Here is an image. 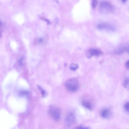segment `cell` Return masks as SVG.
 Here are the masks:
<instances>
[{
  "mask_svg": "<svg viewBox=\"0 0 129 129\" xmlns=\"http://www.w3.org/2000/svg\"><path fill=\"white\" fill-rule=\"evenodd\" d=\"M65 86L67 89L71 92L77 90L79 87V83L78 80L74 78L68 80L65 82Z\"/></svg>",
  "mask_w": 129,
  "mask_h": 129,
  "instance_id": "obj_1",
  "label": "cell"
},
{
  "mask_svg": "<svg viewBox=\"0 0 129 129\" xmlns=\"http://www.w3.org/2000/svg\"><path fill=\"white\" fill-rule=\"evenodd\" d=\"M100 10L103 13H111L113 12L114 8L113 5L107 1H103L101 2L100 5Z\"/></svg>",
  "mask_w": 129,
  "mask_h": 129,
  "instance_id": "obj_2",
  "label": "cell"
},
{
  "mask_svg": "<svg viewBox=\"0 0 129 129\" xmlns=\"http://www.w3.org/2000/svg\"><path fill=\"white\" fill-rule=\"evenodd\" d=\"M48 113L50 116L55 120H58L60 117V112L57 108L53 105H50L49 108Z\"/></svg>",
  "mask_w": 129,
  "mask_h": 129,
  "instance_id": "obj_3",
  "label": "cell"
},
{
  "mask_svg": "<svg viewBox=\"0 0 129 129\" xmlns=\"http://www.w3.org/2000/svg\"><path fill=\"white\" fill-rule=\"evenodd\" d=\"M75 120V116L73 113H68L66 115L64 121V126L67 127H70L74 123Z\"/></svg>",
  "mask_w": 129,
  "mask_h": 129,
  "instance_id": "obj_4",
  "label": "cell"
},
{
  "mask_svg": "<svg viewBox=\"0 0 129 129\" xmlns=\"http://www.w3.org/2000/svg\"><path fill=\"white\" fill-rule=\"evenodd\" d=\"M98 28L105 30L111 32H114L115 30V28L112 25L106 23H102L98 24L97 26Z\"/></svg>",
  "mask_w": 129,
  "mask_h": 129,
  "instance_id": "obj_5",
  "label": "cell"
},
{
  "mask_svg": "<svg viewBox=\"0 0 129 129\" xmlns=\"http://www.w3.org/2000/svg\"><path fill=\"white\" fill-rule=\"evenodd\" d=\"M88 57L90 58L92 56H99L102 54L103 53L101 50L95 49H88L86 53Z\"/></svg>",
  "mask_w": 129,
  "mask_h": 129,
  "instance_id": "obj_6",
  "label": "cell"
},
{
  "mask_svg": "<svg viewBox=\"0 0 129 129\" xmlns=\"http://www.w3.org/2000/svg\"><path fill=\"white\" fill-rule=\"evenodd\" d=\"M101 116L105 118H108L111 117L112 113L111 111L108 109H104L102 110L101 112Z\"/></svg>",
  "mask_w": 129,
  "mask_h": 129,
  "instance_id": "obj_7",
  "label": "cell"
},
{
  "mask_svg": "<svg viewBox=\"0 0 129 129\" xmlns=\"http://www.w3.org/2000/svg\"><path fill=\"white\" fill-rule=\"evenodd\" d=\"M82 105L85 108L91 110L92 108V105L91 103L88 101H84L82 103Z\"/></svg>",
  "mask_w": 129,
  "mask_h": 129,
  "instance_id": "obj_8",
  "label": "cell"
},
{
  "mask_svg": "<svg viewBox=\"0 0 129 129\" xmlns=\"http://www.w3.org/2000/svg\"><path fill=\"white\" fill-rule=\"evenodd\" d=\"M123 85L124 88L129 90V78H126L123 81Z\"/></svg>",
  "mask_w": 129,
  "mask_h": 129,
  "instance_id": "obj_9",
  "label": "cell"
},
{
  "mask_svg": "<svg viewBox=\"0 0 129 129\" xmlns=\"http://www.w3.org/2000/svg\"><path fill=\"white\" fill-rule=\"evenodd\" d=\"M29 94V92L27 90H22L19 92V94L21 96H27Z\"/></svg>",
  "mask_w": 129,
  "mask_h": 129,
  "instance_id": "obj_10",
  "label": "cell"
},
{
  "mask_svg": "<svg viewBox=\"0 0 129 129\" xmlns=\"http://www.w3.org/2000/svg\"><path fill=\"white\" fill-rule=\"evenodd\" d=\"M37 87L41 91L42 97H45L46 94V92L45 90L40 85H38Z\"/></svg>",
  "mask_w": 129,
  "mask_h": 129,
  "instance_id": "obj_11",
  "label": "cell"
},
{
  "mask_svg": "<svg viewBox=\"0 0 129 129\" xmlns=\"http://www.w3.org/2000/svg\"><path fill=\"white\" fill-rule=\"evenodd\" d=\"M125 49V47H121L118 48L116 51V53L117 54H120L123 52Z\"/></svg>",
  "mask_w": 129,
  "mask_h": 129,
  "instance_id": "obj_12",
  "label": "cell"
},
{
  "mask_svg": "<svg viewBox=\"0 0 129 129\" xmlns=\"http://www.w3.org/2000/svg\"><path fill=\"white\" fill-rule=\"evenodd\" d=\"M78 65L76 64L73 63L70 66V69L73 71H75L78 67Z\"/></svg>",
  "mask_w": 129,
  "mask_h": 129,
  "instance_id": "obj_13",
  "label": "cell"
},
{
  "mask_svg": "<svg viewBox=\"0 0 129 129\" xmlns=\"http://www.w3.org/2000/svg\"><path fill=\"white\" fill-rule=\"evenodd\" d=\"M98 3V0H91V5L93 8H95Z\"/></svg>",
  "mask_w": 129,
  "mask_h": 129,
  "instance_id": "obj_14",
  "label": "cell"
},
{
  "mask_svg": "<svg viewBox=\"0 0 129 129\" xmlns=\"http://www.w3.org/2000/svg\"><path fill=\"white\" fill-rule=\"evenodd\" d=\"M124 107L127 111L129 112V102H127L125 104Z\"/></svg>",
  "mask_w": 129,
  "mask_h": 129,
  "instance_id": "obj_15",
  "label": "cell"
},
{
  "mask_svg": "<svg viewBox=\"0 0 129 129\" xmlns=\"http://www.w3.org/2000/svg\"><path fill=\"white\" fill-rule=\"evenodd\" d=\"M76 128L77 129H89V128L88 127H86L83 125H80L77 127Z\"/></svg>",
  "mask_w": 129,
  "mask_h": 129,
  "instance_id": "obj_16",
  "label": "cell"
},
{
  "mask_svg": "<svg viewBox=\"0 0 129 129\" xmlns=\"http://www.w3.org/2000/svg\"><path fill=\"white\" fill-rule=\"evenodd\" d=\"M125 66L127 68L129 69V60L127 61L125 63Z\"/></svg>",
  "mask_w": 129,
  "mask_h": 129,
  "instance_id": "obj_17",
  "label": "cell"
},
{
  "mask_svg": "<svg viewBox=\"0 0 129 129\" xmlns=\"http://www.w3.org/2000/svg\"><path fill=\"white\" fill-rule=\"evenodd\" d=\"M128 53L129 54V46L126 49Z\"/></svg>",
  "mask_w": 129,
  "mask_h": 129,
  "instance_id": "obj_18",
  "label": "cell"
},
{
  "mask_svg": "<svg viewBox=\"0 0 129 129\" xmlns=\"http://www.w3.org/2000/svg\"><path fill=\"white\" fill-rule=\"evenodd\" d=\"M122 2L124 3L126 2L127 1V0H121Z\"/></svg>",
  "mask_w": 129,
  "mask_h": 129,
  "instance_id": "obj_19",
  "label": "cell"
}]
</instances>
